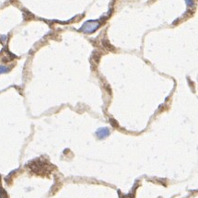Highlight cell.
Returning <instances> with one entry per match:
<instances>
[{
	"label": "cell",
	"instance_id": "2",
	"mask_svg": "<svg viewBox=\"0 0 198 198\" xmlns=\"http://www.w3.org/2000/svg\"><path fill=\"white\" fill-rule=\"evenodd\" d=\"M109 134H110V131H109L108 128H100V129H99L98 131L96 132L97 136H98V137L100 138V139L106 137V136L109 135Z\"/></svg>",
	"mask_w": 198,
	"mask_h": 198
},
{
	"label": "cell",
	"instance_id": "4",
	"mask_svg": "<svg viewBox=\"0 0 198 198\" xmlns=\"http://www.w3.org/2000/svg\"><path fill=\"white\" fill-rule=\"evenodd\" d=\"M186 2H187V4H188L189 6H191L192 4H193V1H192V0H186Z\"/></svg>",
	"mask_w": 198,
	"mask_h": 198
},
{
	"label": "cell",
	"instance_id": "3",
	"mask_svg": "<svg viewBox=\"0 0 198 198\" xmlns=\"http://www.w3.org/2000/svg\"><path fill=\"white\" fill-rule=\"evenodd\" d=\"M7 71V67H0V74L1 73H5Z\"/></svg>",
	"mask_w": 198,
	"mask_h": 198
},
{
	"label": "cell",
	"instance_id": "1",
	"mask_svg": "<svg viewBox=\"0 0 198 198\" xmlns=\"http://www.w3.org/2000/svg\"><path fill=\"white\" fill-rule=\"evenodd\" d=\"M98 27H99V23L97 21H88V22H86L82 26L81 30H83L86 33H91L95 32L98 29Z\"/></svg>",
	"mask_w": 198,
	"mask_h": 198
}]
</instances>
